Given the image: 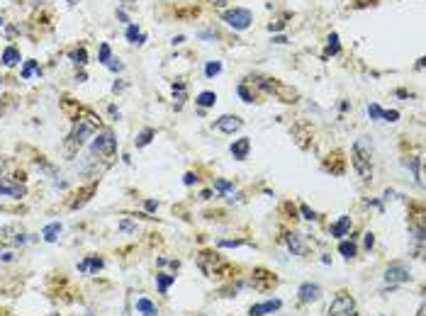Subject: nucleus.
<instances>
[{"instance_id":"nucleus-1","label":"nucleus","mask_w":426,"mask_h":316,"mask_svg":"<svg viewBox=\"0 0 426 316\" xmlns=\"http://www.w3.org/2000/svg\"><path fill=\"white\" fill-rule=\"evenodd\" d=\"M115 148H117V139H115V134L110 129L98 131L95 139H93V144H90V151L95 156H102V158H112L115 156Z\"/></svg>"},{"instance_id":"nucleus-2","label":"nucleus","mask_w":426,"mask_h":316,"mask_svg":"<svg viewBox=\"0 0 426 316\" xmlns=\"http://www.w3.org/2000/svg\"><path fill=\"white\" fill-rule=\"evenodd\" d=\"M353 168L355 173L368 183L370 180V175H373V166H370V153L363 148V144L360 141H355L353 144Z\"/></svg>"},{"instance_id":"nucleus-3","label":"nucleus","mask_w":426,"mask_h":316,"mask_svg":"<svg viewBox=\"0 0 426 316\" xmlns=\"http://www.w3.org/2000/svg\"><path fill=\"white\" fill-rule=\"evenodd\" d=\"M412 282V272L404 263H392L387 270H385V285L390 287H400V285H407Z\"/></svg>"},{"instance_id":"nucleus-4","label":"nucleus","mask_w":426,"mask_h":316,"mask_svg":"<svg viewBox=\"0 0 426 316\" xmlns=\"http://www.w3.org/2000/svg\"><path fill=\"white\" fill-rule=\"evenodd\" d=\"M93 131H95V124H93V122H88V120H78L75 126H73L71 136H69V151L80 148V146L85 144V139L93 136Z\"/></svg>"},{"instance_id":"nucleus-5","label":"nucleus","mask_w":426,"mask_h":316,"mask_svg":"<svg viewBox=\"0 0 426 316\" xmlns=\"http://www.w3.org/2000/svg\"><path fill=\"white\" fill-rule=\"evenodd\" d=\"M329 316H358L353 297H351V294H346V292L336 294V299H334V302H331V307H329Z\"/></svg>"},{"instance_id":"nucleus-6","label":"nucleus","mask_w":426,"mask_h":316,"mask_svg":"<svg viewBox=\"0 0 426 316\" xmlns=\"http://www.w3.org/2000/svg\"><path fill=\"white\" fill-rule=\"evenodd\" d=\"M224 22L231 27V29H246L251 22H253V17H251V12L249 10H244V7H234V10H226L224 12Z\"/></svg>"},{"instance_id":"nucleus-7","label":"nucleus","mask_w":426,"mask_h":316,"mask_svg":"<svg viewBox=\"0 0 426 316\" xmlns=\"http://www.w3.org/2000/svg\"><path fill=\"white\" fill-rule=\"evenodd\" d=\"M297 297L302 304H309V302H319L322 299V287L317 282H302L297 287Z\"/></svg>"},{"instance_id":"nucleus-8","label":"nucleus","mask_w":426,"mask_h":316,"mask_svg":"<svg viewBox=\"0 0 426 316\" xmlns=\"http://www.w3.org/2000/svg\"><path fill=\"white\" fill-rule=\"evenodd\" d=\"M27 194V188L20 183V180H0V197H12V199H20Z\"/></svg>"},{"instance_id":"nucleus-9","label":"nucleus","mask_w":426,"mask_h":316,"mask_svg":"<svg viewBox=\"0 0 426 316\" xmlns=\"http://www.w3.org/2000/svg\"><path fill=\"white\" fill-rule=\"evenodd\" d=\"M214 126H217L219 131H224V134H234V131H239V129L244 126V122H241V117H236V115H222V117L214 122Z\"/></svg>"},{"instance_id":"nucleus-10","label":"nucleus","mask_w":426,"mask_h":316,"mask_svg":"<svg viewBox=\"0 0 426 316\" xmlns=\"http://www.w3.org/2000/svg\"><path fill=\"white\" fill-rule=\"evenodd\" d=\"M280 307H283L280 299H268V302L253 304V307L249 309V316H268V314H273V312H278Z\"/></svg>"},{"instance_id":"nucleus-11","label":"nucleus","mask_w":426,"mask_h":316,"mask_svg":"<svg viewBox=\"0 0 426 316\" xmlns=\"http://www.w3.org/2000/svg\"><path fill=\"white\" fill-rule=\"evenodd\" d=\"M285 243H287V248H290V253H292V255H304V253H307L304 236H302V234H297V231H290V234L285 236Z\"/></svg>"},{"instance_id":"nucleus-12","label":"nucleus","mask_w":426,"mask_h":316,"mask_svg":"<svg viewBox=\"0 0 426 316\" xmlns=\"http://www.w3.org/2000/svg\"><path fill=\"white\" fill-rule=\"evenodd\" d=\"M229 151H231V156L236 158V161H244V158H249V151H251V139L249 136H241V139H236L231 146H229Z\"/></svg>"},{"instance_id":"nucleus-13","label":"nucleus","mask_w":426,"mask_h":316,"mask_svg":"<svg viewBox=\"0 0 426 316\" xmlns=\"http://www.w3.org/2000/svg\"><path fill=\"white\" fill-rule=\"evenodd\" d=\"M61 231H64V224H61V221H51V224H47V226L42 229V239H44L47 243H54V241L61 236Z\"/></svg>"},{"instance_id":"nucleus-14","label":"nucleus","mask_w":426,"mask_h":316,"mask_svg":"<svg viewBox=\"0 0 426 316\" xmlns=\"http://www.w3.org/2000/svg\"><path fill=\"white\" fill-rule=\"evenodd\" d=\"M134 309H137V314H142V316H158V307L149 297H139L137 304H134Z\"/></svg>"},{"instance_id":"nucleus-15","label":"nucleus","mask_w":426,"mask_h":316,"mask_svg":"<svg viewBox=\"0 0 426 316\" xmlns=\"http://www.w3.org/2000/svg\"><path fill=\"white\" fill-rule=\"evenodd\" d=\"M351 231V217H339L336 224H331V236L334 239H344Z\"/></svg>"},{"instance_id":"nucleus-16","label":"nucleus","mask_w":426,"mask_h":316,"mask_svg":"<svg viewBox=\"0 0 426 316\" xmlns=\"http://www.w3.org/2000/svg\"><path fill=\"white\" fill-rule=\"evenodd\" d=\"M171 285H175V275H168V272H158L156 275V287L161 294H168Z\"/></svg>"},{"instance_id":"nucleus-17","label":"nucleus","mask_w":426,"mask_h":316,"mask_svg":"<svg viewBox=\"0 0 426 316\" xmlns=\"http://www.w3.org/2000/svg\"><path fill=\"white\" fill-rule=\"evenodd\" d=\"M20 59H22V56H20V49H17V47H7V49L2 51V63H5V66H17Z\"/></svg>"},{"instance_id":"nucleus-18","label":"nucleus","mask_w":426,"mask_h":316,"mask_svg":"<svg viewBox=\"0 0 426 316\" xmlns=\"http://www.w3.org/2000/svg\"><path fill=\"white\" fill-rule=\"evenodd\" d=\"M85 265H88V272H90V275H98V272L105 267V260L98 258V255H88V258H85Z\"/></svg>"},{"instance_id":"nucleus-19","label":"nucleus","mask_w":426,"mask_h":316,"mask_svg":"<svg viewBox=\"0 0 426 316\" xmlns=\"http://www.w3.org/2000/svg\"><path fill=\"white\" fill-rule=\"evenodd\" d=\"M200 107H212L214 102H217V95H214L212 90H205V93H200L198 95V100H195Z\"/></svg>"},{"instance_id":"nucleus-20","label":"nucleus","mask_w":426,"mask_h":316,"mask_svg":"<svg viewBox=\"0 0 426 316\" xmlns=\"http://www.w3.org/2000/svg\"><path fill=\"white\" fill-rule=\"evenodd\" d=\"M355 251H358V248H355L353 241H341V243H339V253H341V255H344L346 260L355 258Z\"/></svg>"},{"instance_id":"nucleus-21","label":"nucleus","mask_w":426,"mask_h":316,"mask_svg":"<svg viewBox=\"0 0 426 316\" xmlns=\"http://www.w3.org/2000/svg\"><path fill=\"white\" fill-rule=\"evenodd\" d=\"M171 88H173V97L178 100V105H175V107H180V105H183V100H185V83H183V80H175Z\"/></svg>"},{"instance_id":"nucleus-22","label":"nucleus","mask_w":426,"mask_h":316,"mask_svg":"<svg viewBox=\"0 0 426 316\" xmlns=\"http://www.w3.org/2000/svg\"><path fill=\"white\" fill-rule=\"evenodd\" d=\"M69 59H71L75 66H85V63H88V51H85L83 47H80V49H73L71 54H69Z\"/></svg>"},{"instance_id":"nucleus-23","label":"nucleus","mask_w":426,"mask_h":316,"mask_svg":"<svg viewBox=\"0 0 426 316\" xmlns=\"http://www.w3.org/2000/svg\"><path fill=\"white\" fill-rule=\"evenodd\" d=\"M153 134H156V131H153L151 126H146V129H144L142 134L137 136V141H134V144H137L139 148H144V146H149V144H151V139H153Z\"/></svg>"},{"instance_id":"nucleus-24","label":"nucleus","mask_w":426,"mask_h":316,"mask_svg":"<svg viewBox=\"0 0 426 316\" xmlns=\"http://www.w3.org/2000/svg\"><path fill=\"white\" fill-rule=\"evenodd\" d=\"M127 39H129L132 44H144V39H146V37H144V34L137 29V27H134V24H129V27H127Z\"/></svg>"},{"instance_id":"nucleus-25","label":"nucleus","mask_w":426,"mask_h":316,"mask_svg":"<svg viewBox=\"0 0 426 316\" xmlns=\"http://www.w3.org/2000/svg\"><path fill=\"white\" fill-rule=\"evenodd\" d=\"M39 71V63L37 61H27L25 66H22V78L27 80V78H32V73H37Z\"/></svg>"},{"instance_id":"nucleus-26","label":"nucleus","mask_w":426,"mask_h":316,"mask_svg":"<svg viewBox=\"0 0 426 316\" xmlns=\"http://www.w3.org/2000/svg\"><path fill=\"white\" fill-rule=\"evenodd\" d=\"M219 73H222V63H219V61H210L207 66H205V75H207V78L219 75Z\"/></svg>"},{"instance_id":"nucleus-27","label":"nucleus","mask_w":426,"mask_h":316,"mask_svg":"<svg viewBox=\"0 0 426 316\" xmlns=\"http://www.w3.org/2000/svg\"><path fill=\"white\" fill-rule=\"evenodd\" d=\"M368 115H370V120L377 122V120H382V107H380L377 102H370V105H368Z\"/></svg>"},{"instance_id":"nucleus-28","label":"nucleus","mask_w":426,"mask_h":316,"mask_svg":"<svg viewBox=\"0 0 426 316\" xmlns=\"http://www.w3.org/2000/svg\"><path fill=\"white\" fill-rule=\"evenodd\" d=\"M214 190L222 192V194H229V192H234V185H231L229 180H217V183H214Z\"/></svg>"},{"instance_id":"nucleus-29","label":"nucleus","mask_w":426,"mask_h":316,"mask_svg":"<svg viewBox=\"0 0 426 316\" xmlns=\"http://www.w3.org/2000/svg\"><path fill=\"white\" fill-rule=\"evenodd\" d=\"M329 54H339V34L334 32L331 37H329V47H326V56Z\"/></svg>"},{"instance_id":"nucleus-30","label":"nucleus","mask_w":426,"mask_h":316,"mask_svg":"<svg viewBox=\"0 0 426 316\" xmlns=\"http://www.w3.org/2000/svg\"><path fill=\"white\" fill-rule=\"evenodd\" d=\"M236 93H239V97H241L244 102H253V93H251V90H249V88H246L244 83H241V85L236 88Z\"/></svg>"},{"instance_id":"nucleus-31","label":"nucleus","mask_w":426,"mask_h":316,"mask_svg":"<svg viewBox=\"0 0 426 316\" xmlns=\"http://www.w3.org/2000/svg\"><path fill=\"white\" fill-rule=\"evenodd\" d=\"M300 212H302V217H304L307 221H317V219H319V214H317L314 209H309L307 204H300Z\"/></svg>"},{"instance_id":"nucleus-32","label":"nucleus","mask_w":426,"mask_h":316,"mask_svg":"<svg viewBox=\"0 0 426 316\" xmlns=\"http://www.w3.org/2000/svg\"><path fill=\"white\" fill-rule=\"evenodd\" d=\"M382 120L385 122H397L400 120V112L397 110H382Z\"/></svg>"},{"instance_id":"nucleus-33","label":"nucleus","mask_w":426,"mask_h":316,"mask_svg":"<svg viewBox=\"0 0 426 316\" xmlns=\"http://www.w3.org/2000/svg\"><path fill=\"white\" fill-rule=\"evenodd\" d=\"M110 59H112V51H110V44H102V47H100V61H102V63H107V61H110Z\"/></svg>"},{"instance_id":"nucleus-34","label":"nucleus","mask_w":426,"mask_h":316,"mask_svg":"<svg viewBox=\"0 0 426 316\" xmlns=\"http://www.w3.org/2000/svg\"><path fill=\"white\" fill-rule=\"evenodd\" d=\"M17 255H15V251H0V263H12Z\"/></svg>"},{"instance_id":"nucleus-35","label":"nucleus","mask_w":426,"mask_h":316,"mask_svg":"<svg viewBox=\"0 0 426 316\" xmlns=\"http://www.w3.org/2000/svg\"><path fill=\"white\" fill-rule=\"evenodd\" d=\"M219 246L222 248H239V246H244V241H219Z\"/></svg>"},{"instance_id":"nucleus-36","label":"nucleus","mask_w":426,"mask_h":316,"mask_svg":"<svg viewBox=\"0 0 426 316\" xmlns=\"http://www.w3.org/2000/svg\"><path fill=\"white\" fill-rule=\"evenodd\" d=\"M373 246H375V234H373V231H368V234H365V248L370 251Z\"/></svg>"},{"instance_id":"nucleus-37","label":"nucleus","mask_w":426,"mask_h":316,"mask_svg":"<svg viewBox=\"0 0 426 316\" xmlns=\"http://www.w3.org/2000/svg\"><path fill=\"white\" fill-rule=\"evenodd\" d=\"M183 183H185V185H193V183H198V175H195V173H185Z\"/></svg>"},{"instance_id":"nucleus-38","label":"nucleus","mask_w":426,"mask_h":316,"mask_svg":"<svg viewBox=\"0 0 426 316\" xmlns=\"http://www.w3.org/2000/svg\"><path fill=\"white\" fill-rule=\"evenodd\" d=\"M107 66H110V71H122V63L117 61V59H110V61H107Z\"/></svg>"},{"instance_id":"nucleus-39","label":"nucleus","mask_w":426,"mask_h":316,"mask_svg":"<svg viewBox=\"0 0 426 316\" xmlns=\"http://www.w3.org/2000/svg\"><path fill=\"white\" fill-rule=\"evenodd\" d=\"M120 229H122V231H137V226H134V224H129V221H122V224H120Z\"/></svg>"},{"instance_id":"nucleus-40","label":"nucleus","mask_w":426,"mask_h":316,"mask_svg":"<svg viewBox=\"0 0 426 316\" xmlns=\"http://www.w3.org/2000/svg\"><path fill=\"white\" fill-rule=\"evenodd\" d=\"M158 207V202H153V199H146V212H153Z\"/></svg>"},{"instance_id":"nucleus-41","label":"nucleus","mask_w":426,"mask_h":316,"mask_svg":"<svg viewBox=\"0 0 426 316\" xmlns=\"http://www.w3.org/2000/svg\"><path fill=\"white\" fill-rule=\"evenodd\" d=\"M78 272H83V275H88V265H85V258L78 263Z\"/></svg>"},{"instance_id":"nucleus-42","label":"nucleus","mask_w":426,"mask_h":316,"mask_svg":"<svg viewBox=\"0 0 426 316\" xmlns=\"http://www.w3.org/2000/svg\"><path fill=\"white\" fill-rule=\"evenodd\" d=\"M268 29H271V32H273V29H283V22H276V24H271Z\"/></svg>"},{"instance_id":"nucleus-43","label":"nucleus","mask_w":426,"mask_h":316,"mask_svg":"<svg viewBox=\"0 0 426 316\" xmlns=\"http://www.w3.org/2000/svg\"><path fill=\"white\" fill-rule=\"evenodd\" d=\"M125 5H137V0H122Z\"/></svg>"},{"instance_id":"nucleus-44","label":"nucleus","mask_w":426,"mask_h":316,"mask_svg":"<svg viewBox=\"0 0 426 316\" xmlns=\"http://www.w3.org/2000/svg\"><path fill=\"white\" fill-rule=\"evenodd\" d=\"M214 5H224V0H217V2H214Z\"/></svg>"},{"instance_id":"nucleus-45","label":"nucleus","mask_w":426,"mask_h":316,"mask_svg":"<svg viewBox=\"0 0 426 316\" xmlns=\"http://www.w3.org/2000/svg\"><path fill=\"white\" fill-rule=\"evenodd\" d=\"M47 316H61V314H47Z\"/></svg>"},{"instance_id":"nucleus-46","label":"nucleus","mask_w":426,"mask_h":316,"mask_svg":"<svg viewBox=\"0 0 426 316\" xmlns=\"http://www.w3.org/2000/svg\"><path fill=\"white\" fill-rule=\"evenodd\" d=\"M66 2H75V0H66Z\"/></svg>"},{"instance_id":"nucleus-47","label":"nucleus","mask_w":426,"mask_h":316,"mask_svg":"<svg viewBox=\"0 0 426 316\" xmlns=\"http://www.w3.org/2000/svg\"><path fill=\"white\" fill-rule=\"evenodd\" d=\"M85 316H93V314H85Z\"/></svg>"}]
</instances>
